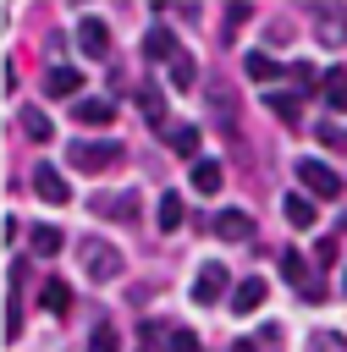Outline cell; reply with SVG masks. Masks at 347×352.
<instances>
[{"instance_id": "obj_1", "label": "cell", "mask_w": 347, "mask_h": 352, "mask_svg": "<svg viewBox=\"0 0 347 352\" xmlns=\"http://www.w3.org/2000/svg\"><path fill=\"white\" fill-rule=\"evenodd\" d=\"M77 264H83V275H88L94 286H105V280L121 275V248L105 242V236H83V242H77Z\"/></svg>"}, {"instance_id": "obj_2", "label": "cell", "mask_w": 347, "mask_h": 352, "mask_svg": "<svg viewBox=\"0 0 347 352\" xmlns=\"http://www.w3.org/2000/svg\"><path fill=\"white\" fill-rule=\"evenodd\" d=\"M66 160H72L83 176H94V170H110V165L121 160V143H116V138H72Z\"/></svg>"}, {"instance_id": "obj_3", "label": "cell", "mask_w": 347, "mask_h": 352, "mask_svg": "<svg viewBox=\"0 0 347 352\" xmlns=\"http://www.w3.org/2000/svg\"><path fill=\"white\" fill-rule=\"evenodd\" d=\"M204 104H209V116H215V132H226V138L237 143V138H242V132H237V110H242L237 88H226V82H209V88H204Z\"/></svg>"}, {"instance_id": "obj_4", "label": "cell", "mask_w": 347, "mask_h": 352, "mask_svg": "<svg viewBox=\"0 0 347 352\" xmlns=\"http://www.w3.org/2000/svg\"><path fill=\"white\" fill-rule=\"evenodd\" d=\"M297 182H303L308 198H341V176L325 160H297Z\"/></svg>"}, {"instance_id": "obj_5", "label": "cell", "mask_w": 347, "mask_h": 352, "mask_svg": "<svg viewBox=\"0 0 347 352\" xmlns=\"http://www.w3.org/2000/svg\"><path fill=\"white\" fill-rule=\"evenodd\" d=\"M204 231H215L220 242H253V220H248V209H215L209 220H198Z\"/></svg>"}, {"instance_id": "obj_6", "label": "cell", "mask_w": 347, "mask_h": 352, "mask_svg": "<svg viewBox=\"0 0 347 352\" xmlns=\"http://www.w3.org/2000/svg\"><path fill=\"white\" fill-rule=\"evenodd\" d=\"M220 297L231 302V270H226V264H204L198 280H193V302L209 308V302H220Z\"/></svg>"}, {"instance_id": "obj_7", "label": "cell", "mask_w": 347, "mask_h": 352, "mask_svg": "<svg viewBox=\"0 0 347 352\" xmlns=\"http://www.w3.org/2000/svg\"><path fill=\"white\" fill-rule=\"evenodd\" d=\"M77 50L88 60H110V22L105 16H77Z\"/></svg>"}, {"instance_id": "obj_8", "label": "cell", "mask_w": 347, "mask_h": 352, "mask_svg": "<svg viewBox=\"0 0 347 352\" xmlns=\"http://www.w3.org/2000/svg\"><path fill=\"white\" fill-rule=\"evenodd\" d=\"M314 38H319V44H330V50H341V44H347V11H341V6H330V0H325V6H314Z\"/></svg>"}, {"instance_id": "obj_9", "label": "cell", "mask_w": 347, "mask_h": 352, "mask_svg": "<svg viewBox=\"0 0 347 352\" xmlns=\"http://www.w3.org/2000/svg\"><path fill=\"white\" fill-rule=\"evenodd\" d=\"M281 280H286V286H297L303 297H319V280H314V264H308V258H303L297 248H286V253H281Z\"/></svg>"}, {"instance_id": "obj_10", "label": "cell", "mask_w": 347, "mask_h": 352, "mask_svg": "<svg viewBox=\"0 0 347 352\" xmlns=\"http://www.w3.org/2000/svg\"><path fill=\"white\" fill-rule=\"evenodd\" d=\"M77 88H88L77 66H50V72H44V94H50V99H77Z\"/></svg>"}, {"instance_id": "obj_11", "label": "cell", "mask_w": 347, "mask_h": 352, "mask_svg": "<svg viewBox=\"0 0 347 352\" xmlns=\"http://www.w3.org/2000/svg\"><path fill=\"white\" fill-rule=\"evenodd\" d=\"M143 55H149V60H165V66H171V60L182 55V44H176V33H171V28H160V22H154V28L143 33Z\"/></svg>"}, {"instance_id": "obj_12", "label": "cell", "mask_w": 347, "mask_h": 352, "mask_svg": "<svg viewBox=\"0 0 347 352\" xmlns=\"http://www.w3.org/2000/svg\"><path fill=\"white\" fill-rule=\"evenodd\" d=\"M33 192H39L44 204H66V198H72V187H66V176H61L55 165H39V170H33Z\"/></svg>"}, {"instance_id": "obj_13", "label": "cell", "mask_w": 347, "mask_h": 352, "mask_svg": "<svg viewBox=\"0 0 347 352\" xmlns=\"http://www.w3.org/2000/svg\"><path fill=\"white\" fill-rule=\"evenodd\" d=\"M264 297H270V286L259 275H248V280L231 286V314H253V308H264Z\"/></svg>"}, {"instance_id": "obj_14", "label": "cell", "mask_w": 347, "mask_h": 352, "mask_svg": "<svg viewBox=\"0 0 347 352\" xmlns=\"http://www.w3.org/2000/svg\"><path fill=\"white\" fill-rule=\"evenodd\" d=\"M187 176H193V187H198L204 198H215V192L226 187V170H220V160H204V154L193 160V170H187Z\"/></svg>"}, {"instance_id": "obj_15", "label": "cell", "mask_w": 347, "mask_h": 352, "mask_svg": "<svg viewBox=\"0 0 347 352\" xmlns=\"http://www.w3.org/2000/svg\"><path fill=\"white\" fill-rule=\"evenodd\" d=\"M160 138H165V143H171V148H176L182 160H198V126H187V121H176V126H165Z\"/></svg>"}, {"instance_id": "obj_16", "label": "cell", "mask_w": 347, "mask_h": 352, "mask_svg": "<svg viewBox=\"0 0 347 352\" xmlns=\"http://www.w3.org/2000/svg\"><path fill=\"white\" fill-rule=\"evenodd\" d=\"M264 104H270L286 126H297V121H303V99H292V94H281V88H264Z\"/></svg>"}, {"instance_id": "obj_17", "label": "cell", "mask_w": 347, "mask_h": 352, "mask_svg": "<svg viewBox=\"0 0 347 352\" xmlns=\"http://www.w3.org/2000/svg\"><path fill=\"white\" fill-rule=\"evenodd\" d=\"M281 209H286V220H292L297 231H308V226H314V198H308V192H286V198H281Z\"/></svg>"}, {"instance_id": "obj_18", "label": "cell", "mask_w": 347, "mask_h": 352, "mask_svg": "<svg viewBox=\"0 0 347 352\" xmlns=\"http://www.w3.org/2000/svg\"><path fill=\"white\" fill-rule=\"evenodd\" d=\"M242 66H248V77H253V82H275V77H281V60H275V55H264V50H248V60H242Z\"/></svg>"}, {"instance_id": "obj_19", "label": "cell", "mask_w": 347, "mask_h": 352, "mask_svg": "<svg viewBox=\"0 0 347 352\" xmlns=\"http://www.w3.org/2000/svg\"><path fill=\"white\" fill-rule=\"evenodd\" d=\"M154 226L171 236L176 226H182V192H160V209H154Z\"/></svg>"}, {"instance_id": "obj_20", "label": "cell", "mask_w": 347, "mask_h": 352, "mask_svg": "<svg viewBox=\"0 0 347 352\" xmlns=\"http://www.w3.org/2000/svg\"><path fill=\"white\" fill-rule=\"evenodd\" d=\"M110 116H116L110 99H77V121H88V126H110Z\"/></svg>"}, {"instance_id": "obj_21", "label": "cell", "mask_w": 347, "mask_h": 352, "mask_svg": "<svg viewBox=\"0 0 347 352\" xmlns=\"http://www.w3.org/2000/svg\"><path fill=\"white\" fill-rule=\"evenodd\" d=\"M138 104H143L149 126H160V132H165V94H160V88H138Z\"/></svg>"}, {"instance_id": "obj_22", "label": "cell", "mask_w": 347, "mask_h": 352, "mask_svg": "<svg viewBox=\"0 0 347 352\" xmlns=\"http://www.w3.org/2000/svg\"><path fill=\"white\" fill-rule=\"evenodd\" d=\"M17 121H22V132H28L33 143H50V138H55V132H50V116H44V110H33V104H28Z\"/></svg>"}, {"instance_id": "obj_23", "label": "cell", "mask_w": 347, "mask_h": 352, "mask_svg": "<svg viewBox=\"0 0 347 352\" xmlns=\"http://www.w3.org/2000/svg\"><path fill=\"white\" fill-rule=\"evenodd\" d=\"M28 242H33V253H39V258H55V253H61V242H66V236H61V231H55V226H33V236H28Z\"/></svg>"}, {"instance_id": "obj_24", "label": "cell", "mask_w": 347, "mask_h": 352, "mask_svg": "<svg viewBox=\"0 0 347 352\" xmlns=\"http://www.w3.org/2000/svg\"><path fill=\"white\" fill-rule=\"evenodd\" d=\"M39 308H50V314H66V308H72V286H66V280H50V286L39 292Z\"/></svg>"}, {"instance_id": "obj_25", "label": "cell", "mask_w": 347, "mask_h": 352, "mask_svg": "<svg viewBox=\"0 0 347 352\" xmlns=\"http://www.w3.org/2000/svg\"><path fill=\"white\" fill-rule=\"evenodd\" d=\"M319 88H325V104H330V110H347V72H341V66H336V72H325V82H319Z\"/></svg>"}, {"instance_id": "obj_26", "label": "cell", "mask_w": 347, "mask_h": 352, "mask_svg": "<svg viewBox=\"0 0 347 352\" xmlns=\"http://www.w3.org/2000/svg\"><path fill=\"white\" fill-rule=\"evenodd\" d=\"M193 77H198V66H193V55L182 50V55L171 60V88H193Z\"/></svg>"}, {"instance_id": "obj_27", "label": "cell", "mask_w": 347, "mask_h": 352, "mask_svg": "<svg viewBox=\"0 0 347 352\" xmlns=\"http://www.w3.org/2000/svg\"><path fill=\"white\" fill-rule=\"evenodd\" d=\"M88 352H121V336H116V324H94V336H88Z\"/></svg>"}, {"instance_id": "obj_28", "label": "cell", "mask_w": 347, "mask_h": 352, "mask_svg": "<svg viewBox=\"0 0 347 352\" xmlns=\"http://www.w3.org/2000/svg\"><path fill=\"white\" fill-rule=\"evenodd\" d=\"M286 77H292V82H297V94H308V88H314V82H325V77H319V72H314V66H308V60H292V66H286Z\"/></svg>"}, {"instance_id": "obj_29", "label": "cell", "mask_w": 347, "mask_h": 352, "mask_svg": "<svg viewBox=\"0 0 347 352\" xmlns=\"http://www.w3.org/2000/svg\"><path fill=\"white\" fill-rule=\"evenodd\" d=\"M308 352H347V336H336V330H314V336H308Z\"/></svg>"}, {"instance_id": "obj_30", "label": "cell", "mask_w": 347, "mask_h": 352, "mask_svg": "<svg viewBox=\"0 0 347 352\" xmlns=\"http://www.w3.org/2000/svg\"><path fill=\"white\" fill-rule=\"evenodd\" d=\"M94 209H110V214H127V220H132V214H138V192H121V198H99Z\"/></svg>"}, {"instance_id": "obj_31", "label": "cell", "mask_w": 347, "mask_h": 352, "mask_svg": "<svg viewBox=\"0 0 347 352\" xmlns=\"http://www.w3.org/2000/svg\"><path fill=\"white\" fill-rule=\"evenodd\" d=\"M171 352H198V336L193 330H171Z\"/></svg>"}, {"instance_id": "obj_32", "label": "cell", "mask_w": 347, "mask_h": 352, "mask_svg": "<svg viewBox=\"0 0 347 352\" xmlns=\"http://www.w3.org/2000/svg\"><path fill=\"white\" fill-rule=\"evenodd\" d=\"M319 143H325V148H347V132H336V126H319Z\"/></svg>"}, {"instance_id": "obj_33", "label": "cell", "mask_w": 347, "mask_h": 352, "mask_svg": "<svg viewBox=\"0 0 347 352\" xmlns=\"http://www.w3.org/2000/svg\"><path fill=\"white\" fill-rule=\"evenodd\" d=\"M242 22H248V6H231V11H226V38H231V28H242Z\"/></svg>"}, {"instance_id": "obj_34", "label": "cell", "mask_w": 347, "mask_h": 352, "mask_svg": "<svg viewBox=\"0 0 347 352\" xmlns=\"http://www.w3.org/2000/svg\"><path fill=\"white\" fill-rule=\"evenodd\" d=\"M231 352H259V346H253V341H237V346H231Z\"/></svg>"}, {"instance_id": "obj_35", "label": "cell", "mask_w": 347, "mask_h": 352, "mask_svg": "<svg viewBox=\"0 0 347 352\" xmlns=\"http://www.w3.org/2000/svg\"><path fill=\"white\" fill-rule=\"evenodd\" d=\"M341 286H347V275H341Z\"/></svg>"}]
</instances>
